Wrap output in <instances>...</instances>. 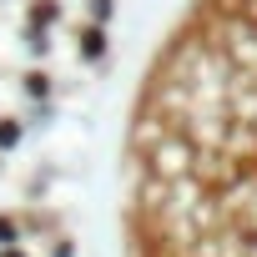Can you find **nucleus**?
<instances>
[{
  "instance_id": "nucleus-1",
  "label": "nucleus",
  "mask_w": 257,
  "mask_h": 257,
  "mask_svg": "<svg viewBox=\"0 0 257 257\" xmlns=\"http://www.w3.org/2000/svg\"><path fill=\"white\" fill-rule=\"evenodd\" d=\"M61 31L56 257H257V0H86Z\"/></svg>"
}]
</instances>
